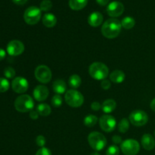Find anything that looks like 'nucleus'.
<instances>
[{
	"label": "nucleus",
	"instance_id": "f257e3e1",
	"mask_svg": "<svg viewBox=\"0 0 155 155\" xmlns=\"http://www.w3.org/2000/svg\"><path fill=\"white\" fill-rule=\"evenodd\" d=\"M121 22L116 18H110L103 24L101 27V33L107 39H114L120 33Z\"/></svg>",
	"mask_w": 155,
	"mask_h": 155
},
{
	"label": "nucleus",
	"instance_id": "f03ea898",
	"mask_svg": "<svg viewBox=\"0 0 155 155\" xmlns=\"http://www.w3.org/2000/svg\"><path fill=\"white\" fill-rule=\"evenodd\" d=\"M89 74L94 80L102 81L108 76L109 69L107 65L101 62H94L89 66Z\"/></svg>",
	"mask_w": 155,
	"mask_h": 155
},
{
	"label": "nucleus",
	"instance_id": "7ed1b4c3",
	"mask_svg": "<svg viewBox=\"0 0 155 155\" xmlns=\"http://www.w3.org/2000/svg\"><path fill=\"white\" fill-rule=\"evenodd\" d=\"M15 107L21 113L30 112L34 107V101L30 95H21L15 99Z\"/></svg>",
	"mask_w": 155,
	"mask_h": 155
},
{
	"label": "nucleus",
	"instance_id": "20e7f679",
	"mask_svg": "<svg viewBox=\"0 0 155 155\" xmlns=\"http://www.w3.org/2000/svg\"><path fill=\"white\" fill-rule=\"evenodd\" d=\"M88 142L91 148L95 151L104 149L107 145V139L102 133L99 132H92L88 136Z\"/></svg>",
	"mask_w": 155,
	"mask_h": 155
},
{
	"label": "nucleus",
	"instance_id": "39448f33",
	"mask_svg": "<svg viewBox=\"0 0 155 155\" xmlns=\"http://www.w3.org/2000/svg\"><path fill=\"white\" fill-rule=\"evenodd\" d=\"M66 103L72 107H79L83 105L84 102V97L81 92L76 89L68 90L64 95Z\"/></svg>",
	"mask_w": 155,
	"mask_h": 155
},
{
	"label": "nucleus",
	"instance_id": "423d86ee",
	"mask_svg": "<svg viewBox=\"0 0 155 155\" xmlns=\"http://www.w3.org/2000/svg\"><path fill=\"white\" fill-rule=\"evenodd\" d=\"M41 10L36 6H30L27 8L24 14V19L29 25H35L41 19Z\"/></svg>",
	"mask_w": 155,
	"mask_h": 155
},
{
	"label": "nucleus",
	"instance_id": "0eeeda50",
	"mask_svg": "<svg viewBox=\"0 0 155 155\" xmlns=\"http://www.w3.org/2000/svg\"><path fill=\"white\" fill-rule=\"evenodd\" d=\"M35 77L36 80L41 83H48L51 81V77H52V74L48 66L44 64H41L37 66L34 72Z\"/></svg>",
	"mask_w": 155,
	"mask_h": 155
},
{
	"label": "nucleus",
	"instance_id": "6e6552de",
	"mask_svg": "<svg viewBox=\"0 0 155 155\" xmlns=\"http://www.w3.org/2000/svg\"><path fill=\"white\" fill-rule=\"evenodd\" d=\"M120 149L124 155H136L140 151V145L135 139H127L121 143Z\"/></svg>",
	"mask_w": 155,
	"mask_h": 155
},
{
	"label": "nucleus",
	"instance_id": "1a4fd4ad",
	"mask_svg": "<svg viewBox=\"0 0 155 155\" xmlns=\"http://www.w3.org/2000/svg\"><path fill=\"white\" fill-rule=\"evenodd\" d=\"M130 123L135 127H142L148 121V116L146 112L141 110H133L129 117Z\"/></svg>",
	"mask_w": 155,
	"mask_h": 155
},
{
	"label": "nucleus",
	"instance_id": "9d476101",
	"mask_svg": "<svg viewBox=\"0 0 155 155\" xmlns=\"http://www.w3.org/2000/svg\"><path fill=\"white\" fill-rule=\"evenodd\" d=\"M100 128L105 133H111L117 127L116 119L113 116L104 114L99 119Z\"/></svg>",
	"mask_w": 155,
	"mask_h": 155
},
{
	"label": "nucleus",
	"instance_id": "9b49d317",
	"mask_svg": "<svg viewBox=\"0 0 155 155\" xmlns=\"http://www.w3.org/2000/svg\"><path fill=\"white\" fill-rule=\"evenodd\" d=\"M7 52L11 56L21 55L24 51V45L21 41L12 40L7 45Z\"/></svg>",
	"mask_w": 155,
	"mask_h": 155
},
{
	"label": "nucleus",
	"instance_id": "f8f14e48",
	"mask_svg": "<svg viewBox=\"0 0 155 155\" xmlns=\"http://www.w3.org/2000/svg\"><path fill=\"white\" fill-rule=\"evenodd\" d=\"M12 88L16 93L22 94L27 91L29 88L28 81L24 77H15L12 83Z\"/></svg>",
	"mask_w": 155,
	"mask_h": 155
},
{
	"label": "nucleus",
	"instance_id": "ddd939ff",
	"mask_svg": "<svg viewBox=\"0 0 155 155\" xmlns=\"http://www.w3.org/2000/svg\"><path fill=\"white\" fill-rule=\"evenodd\" d=\"M124 5L120 2L114 1L109 3L107 6V13L111 18H114L119 17L124 13Z\"/></svg>",
	"mask_w": 155,
	"mask_h": 155
},
{
	"label": "nucleus",
	"instance_id": "4468645a",
	"mask_svg": "<svg viewBox=\"0 0 155 155\" xmlns=\"http://www.w3.org/2000/svg\"><path fill=\"white\" fill-rule=\"evenodd\" d=\"M49 95L48 88L43 85H39L33 90V97L37 101H43Z\"/></svg>",
	"mask_w": 155,
	"mask_h": 155
},
{
	"label": "nucleus",
	"instance_id": "2eb2a0df",
	"mask_svg": "<svg viewBox=\"0 0 155 155\" xmlns=\"http://www.w3.org/2000/svg\"><path fill=\"white\" fill-rule=\"evenodd\" d=\"M141 143H142V146L143 147L144 149L147 150V151H151V150L154 149L155 147V139L151 134L147 133V134L142 136Z\"/></svg>",
	"mask_w": 155,
	"mask_h": 155
},
{
	"label": "nucleus",
	"instance_id": "dca6fc26",
	"mask_svg": "<svg viewBox=\"0 0 155 155\" xmlns=\"http://www.w3.org/2000/svg\"><path fill=\"white\" fill-rule=\"evenodd\" d=\"M103 22V15L98 12H92L88 18V23L93 27H97Z\"/></svg>",
	"mask_w": 155,
	"mask_h": 155
},
{
	"label": "nucleus",
	"instance_id": "f3484780",
	"mask_svg": "<svg viewBox=\"0 0 155 155\" xmlns=\"http://www.w3.org/2000/svg\"><path fill=\"white\" fill-rule=\"evenodd\" d=\"M42 24L48 28L54 27L57 24V18L55 15L51 13H46L42 17Z\"/></svg>",
	"mask_w": 155,
	"mask_h": 155
},
{
	"label": "nucleus",
	"instance_id": "a211bd4d",
	"mask_svg": "<svg viewBox=\"0 0 155 155\" xmlns=\"http://www.w3.org/2000/svg\"><path fill=\"white\" fill-rule=\"evenodd\" d=\"M52 89L58 95L65 93L67 90V85L65 82L62 80H56L52 84Z\"/></svg>",
	"mask_w": 155,
	"mask_h": 155
},
{
	"label": "nucleus",
	"instance_id": "6ab92c4d",
	"mask_svg": "<svg viewBox=\"0 0 155 155\" xmlns=\"http://www.w3.org/2000/svg\"><path fill=\"white\" fill-rule=\"evenodd\" d=\"M125 74L120 70H116L110 74V80L114 83H121L125 80Z\"/></svg>",
	"mask_w": 155,
	"mask_h": 155
},
{
	"label": "nucleus",
	"instance_id": "aec40b11",
	"mask_svg": "<svg viewBox=\"0 0 155 155\" xmlns=\"http://www.w3.org/2000/svg\"><path fill=\"white\" fill-rule=\"evenodd\" d=\"M117 103L113 99H107L103 102L101 109L105 114L112 113L116 109Z\"/></svg>",
	"mask_w": 155,
	"mask_h": 155
},
{
	"label": "nucleus",
	"instance_id": "412c9836",
	"mask_svg": "<svg viewBox=\"0 0 155 155\" xmlns=\"http://www.w3.org/2000/svg\"><path fill=\"white\" fill-rule=\"evenodd\" d=\"M88 3V0H69V6L74 11L84 8Z\"/></svg>",
	"mask_w": 155,
	"mask_h": 155
},
{
	"label": "nucleus",
	"instance_id": "4be33fe9",
	"mask_svg": "<svg viewBox=\"0 0 155 155\" xmlns=\"http://www.w3.org/2000/svg\"><path fill=\"white\" fill-rule=\"evenodd\" d=\"M36 110L39 115L43 117L48 116L51 113V107L45 103H41V104H38L37 107H36Z\"/></svg>",
	"mask_w": 155,
	"mask_h": 155
},
{
	"label": "nucleus",
	"instance_id": "5701e85b",
	"mask_svg": "<svg viewBox=\"0 0 155 155\" xmlns=\"http://www.w3.org/2000/svg\"><path fill=\"white\" fill-rule=\"evenodd\" d=\"M68 83H69L70 86L72 87L73 89H77L80 86L82 83V80L80 77L77 74H74V75L71 76L68 80Z\"/></svg>",
	"mask_w": 155,
	"mask_h": 155
},
{
	"label": "nucleus",
	"instance_id": "b1692460",
	"mask_svg": "<svg viewBox=\"0 0 155 155\" xmlns=\"http://www.w3.org/2000/svg\"><path fill=\"white\" fill-rule=\"evenodd\" d=\"M136 24V21L133 18L130 16L125 17L121 21V25L126 30H130L133 28Z\"/></svg>",
	"mask_w": 155,
	"mask_h": 155
},
{
	"label": "nucleus",
	"instance_id": "393cba45",
	"mask_svg": "<svg viewBox=\"0 0 155 155\" xmlns=\"http://www.w3.org/2000/svg\"><path fill=\"white\" fill-rule=\"evenodd\" d=\"M98 122V117L95 115L89 114L84 118V124L87 127H93Z\"/></svg>",
	"mask_w": 155,
	"mask_h": 155
},
{
	"label": "nucleus",
	"instance_id": "a878e982",
	"mask_svg": "<svg viewBox=\"0 0 155 155\" xmlns=\"http://www.w3.org/2000/svg\"><path fill=\"white\" fill-rule=\"evenodd\" d=\"M118 130L121 133H125L128 131L129 128H130V122L127 118H123L120 121L119 124L117 126Z\"/></svg>",
	"mask_w": 155,
	"mask_h": 155
},
{
	"label": "nucleus",
	"instance_id": "bb28decb",
	"mask_svg": "<svg viewBox=\"0 0 155 155\" xmlns=\"http://www.w3.org/2000/svg\"><path fill=\"white\" fill-rule=\"evenodd\" d=\"M10 87V83L6 78L0 77V92H7Z\"/></svg>",
	"mask_w": 155,
	"mask_h": 155
},
{
	"label": "nucleus",
	"instance_id": "cd10ccee",
	"mask_svg": "<svg viewBox=\"0 0 155 155\" xmlns=\"http://www.w3.org/2000/svg\"><path fill=\"white\" fill-rule=\"evenodd\" d=\"M52 8V2L50 0H42L40 3L39 8L42 12H48Z\"/></svg>",
	"mask_w": 155,
	"mask_h": 155
},
{
	"label": "nucleus",
	"instance_id": "c85d7f7f",
	"mask_svg": "<svg viewBox=\"0 0 155 155\" xmlns=\"http://www.w3.org/2000/svg\"><path fill=\"white\" fill-rule=\"evenodd\" d=\"M63 99L60 95H55L51 98V104L55 107H59L62 105Z\"/></svg>",
	"mask_w": 155,
	"mask_h": 155
},
{
	"label": "nucleus",
	"instance_id": "c756f323",
	"mask_svg": "<svg viewBox=\"0 0 155 155\" xmlns=\"http://www.w3.org/2000/svg\"><path fill=\"white\" fill-rule=\"evenodd\" d=\"M120 148L116 145H110L106 151V155H119Z\"/></svg>",
	"mask_w": 155,
	"mask_h": 155
},
{
	"label": "nucleus",
	"instance_id": "7c9ffc66",
	"mask_svg": "<svg viewBox=\"0 0 155 155\" xmlns=\"http://www.w3.org/2000/svg\"><path fill=\"white\" fill-rule=\"evenodd\" d=\"M15 71L13 68L12 67H7L4 70V75L6 78L8 79H12L15 77Z\"/></svg>",
	"mask_w": 155,
	"mask_h": 155
},
{
	"label": "nucleus",
	"instance_id": "2f4dec72",
	"mask_svg": "<svg viewBox=\"0 0 155 155\" xmlns=\"http://www.w3.org/2000/svg\"><path fill=\"white\" fill-rule=\"evenodd\" d=\"M36 142L38 146L42 148L45 146V143H46V139L43 136H38L36 139Z\"/></svg>",
	"mask_w": 155,
	"mask_h": 155
},
{
	"label": "nucleus",
	"instance_id": "473e14b6",
	"mask_svg": "<svg viewBox=\"0 0 155 155\" xmlns=\"http://www.w3.org/2000/svg\"><path fill=\"white\" fill-rule=\"evenodd\" d=\"M35 155H51V152L50 151V149H48V148L42 147V148H39L37 152L36 153Z\"/></svg>",
	"mask_w": 155,
	"mask_h": 155
},
{
	"label": "nucleus",
	"instance_id": "72a5a7b5",
	"mask_svg": "<svg viewBox=\"0 0 155 155\" xmlns=\"http://www.w3.org/2000/svg\"><path fill=\"white\" fill-rule=\"evenodd\" d=\"M101 86L103 89H104V90H107V89H109L110 88L111 84H110V82L109 81V80H106L105 79V80H104L101 81Z\"/></svg>",
	"mask_w": 155,
	"mask_h": 155
},
{
	"label": "nucleus",
	"instance_id": "f704fd0d",
	"mask_svg": "<svg viewBox=\"0 0 155 155\" xmlns=\"http://www.w3.org/2000/svg\"><path fill=\"white\" fill-rule=\"evenodd\" d=\"M91 108H92V110H95V111H98L101 108V105L98 101H93L91 104Z\"/></svg>",
	"mask_w": 155,
	"mask_h": 155
},
{
	"label": "nucleus",
	"instance_id": "c9c22d12",
	"mask_svg": "<svg viewBox=\"0 0 155 155\" xmlns=\"http://www.w3.org/2000/svg\"><path fill=\"white\" fill-rule=\"evenodd\" d=\"M112 142H113L114 144H115V145H120L121 143H122V138L120 137V136H117V135H115V136H114L113 137H112Z\"/></svg>",
	"mask_w": 155,
	"mask_h": 155
},
{
	"label": "nucleus",
	"instance_id": "e433bc0d",
	"mask_svg": "<svg viewBox=\"0 0 155 155\" xmlns=\"http://www.w3.org/2000/svg\"><path fill=\"white\" fill-rule=\"evenodd\" d=\"M39 113L37 112V110H32L30 112V117L31 118L32 120H37L39 118Z\"/></svg>",
	"mask_w": 155,
	"mask_h": 155
},
{
	"label": "nucleus",
	"instance_id": "4c0bfd02",
	"mask_svg": "<svg viewBox=\"0 0 155 155\" xmlns=\"http://www.w3.org/2000/svg\"><path fill=\"white\" fill-rule=\"evenodd\" d=\"M14 3H15L16 5H24L26 2H27L28 0H12Z\"/></svg>",
	"mask_w": 155,
	"mask_h": 155
},
{
	"label": "nucleus",
	"instance_id": "58836bf2",
	"mask_svg": "<svg viewBox=\"0 0 155 155\" xmlns=\"http://www.w3.org/2000/svg\"><path fill=\"white\" fill-rule=\"evenodd\" d=\"M6 56V52L4 49L0 48V61L4 60V58Z\"/></svg>",
	"mask_w": 155,
	"mask_h": 155
},
{
	"label": "nucleus",
	"instance_id": "ea45409f",
	"mask_svg": "<svg viewBox=\"0 0 155 155\" xmlns=\"http://www.w3.org/2000/svg\"><path fill=\"white\" fill-rule=\"evenodd\" d=\"M96 2L100 5L104 6L108 4L109 0H96Z\"/></svg>",
	"mask_w": 155,
	"mask_h": 155
},
{
	"label": "nucleus",
	"instance_id": "a19ab883",
	"mask_svg": "<svg viewBox=\"0 0 155 155\" xmlns=\"http://www.w3.org/2000/svg\"><path fill=\"white\" fill-rule=\"evenodd\" d=\"M150 106H151V110H152L153 111L155 112V98H154V99L152 100V101H151V104H150Z\"/></svg>",
	"mask_w": 155,
	"mask_h": 155
},
{
	"label": "nucleus",
	"instance_id": "79ce46f5",
	"mask_svg": "<svg viewBox=\"0 0 155 155\" xmlns=\"http://www.w3.org/2000/svg\"><path fill=\"white\" fill-rule=\"evenodd\" d=\"M90 155H101V154H100L98 152H97V151H95V152H92Z\"/></svg>",
	"mask_w": 155,
	"mask_h": 155
},
{
	"label": "nucleus",
	"instance_id": "37998d69",
	"mask_svg": "<svg viewBox=\"0 0 155 155\" xmlns=\"http://www.w3.org/2000/svg\"><path fill=\"white\" fill-rule=\"evenodd\" d=\"M154 136H155V131H154Z\"/></svg>",
	"mask_w": 155,
	"mask_h": 155
}]
</instances>
